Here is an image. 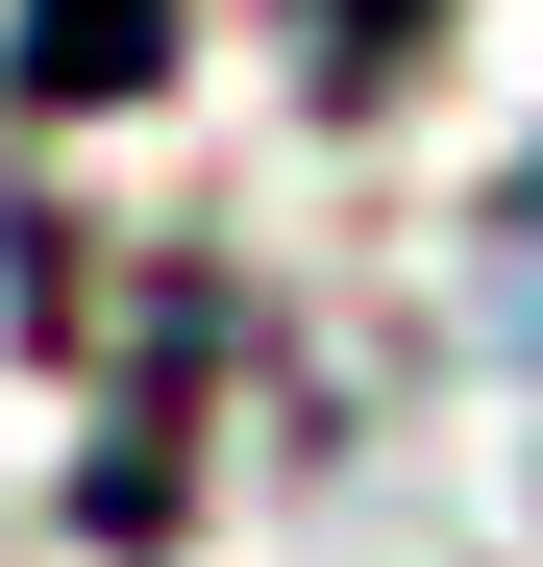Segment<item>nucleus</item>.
<instances>
[{"mask_svg": "<svg viewBox=\"0 0 543 567\" xmlns=\"http://www.w3.org/2000/svg\"><path fill=\"white\" fill-rule=\"evenodd\" d=\"M173 0H25V100H148Z\"/></svg>", "mask_w": 543, "mask_h": 567, "instance_id": "obj_1", "label": "nucleus"}, {"mask_svg": "<svg viewBox=\"0 0 543 567\" xmlns=\"http://www.w3.org/2000/svg\"><path fill=\"white\" fill-rule=\"evenodd\" d=\"M420 25H444V0H297V74H321V100H396Z\"/></svg>", "mask_w": 543, "mask_h": 567, "instance_id": "obj_2", "label": "nucleus"}]
</instances>
